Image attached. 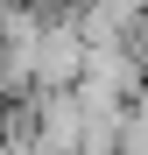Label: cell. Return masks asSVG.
<instances>
[{
    "mask_svg": "<svg viewBox=\"0 0 148 155\" xmlns=\"http://www.w3.org/2000/svg\"><path fill=\"white\" fill-rule=\"evenodd\" d=\"M85 35H78V21H71V7H49L42 21V42H35V92H64V85H78V71H85Z\"/></svg>",
    "mask_w": 148,
    "mask_h": 155,
    "instance_id": "cell-1",
    "label": "cell"
},
{
    "mask_svg": "<svg viewBox=\"0 0 148 155\" xmlns=\"http://www.w3.org/2000/svg\"><path fill=\"white\" fill-rule=\"evenodd\" d=\"M141 78H148V49H141V42H99V49H85V71H78V85H92V92H113V99H127V106H134Z\"/></svg>",
    "mask_w": 148,
    "mask_h": 155,
    "instance_id": "cell-2",
    "label": "cell"
},
{
    "mask_svg": "<svg viewBox=\"0 0 148 155\" xmlns=\"http://www.w3.org/2000/svg\"><path fill=\"white\" fill-rule=\"evenodd\" d=\"M71 21L78 35L99 49V42H141L148 28V0H71Z\"/></svg>",
    "mask_w": 148,
    "mask_h": 155,
    "instance_id": "cell-3",
    "label": "cell"
},
{
    "mask_svg": "<svg viewBox=\"0 0 148 155\" xmlns=\"http://www.w3.org/2000/svg\"><path fill=\"white\" fill-rule=\"evenodd\" d=\"M7 99H14V92H7V78H0V106H7Z\"/></svg>",
    "mask_w": 148,
    "mask_h": 155,
    "instance_id": "cell-4",
    "label": "cell"
}]
</instances>
